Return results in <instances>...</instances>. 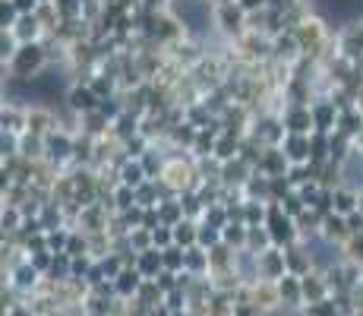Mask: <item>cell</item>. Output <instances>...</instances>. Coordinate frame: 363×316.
<instances>
[{
    "label": "cell",
    "instance_id": "obj_5",
    "mask_svg": "<svg viewBox=\"0 0 363 316\" xmlns=\"http://www.w3.org/2000/svg\"><path fill=\"white\" fill-rule=\"evenodd\" d=\"M281 152L288 156L291 165H310L313 161V149H310V136H294L288 133L281 143Z\"/></svg>",
    "mask_w": 363,
    "mask_h": 316
},
{
    "label": "cell",
    "instance_id": "obj_3",
    "mask_svg": "<svg viewBox=\"0 0 363 316\" xmlns=\"http://www.w3.org/2000/svg\"><path fill=\"white\" fill-rule=\"evenodd\" d=\"M45 158L51 165H64L67 158H76V139L67 130H54L45 136Z\"/></svg>",
    "mask_w": 363,
    "mask_h": 316
},
{
    "label": "cell",
    "instance_id": "obj_17",
    "mask_svg": "<svg viewBox=\"0 0 363 316\" xmlns=\"http://www.w3.org/2000/svg\"><path fill=\"white\" fill-rule=\"evenodd\" d=\"M19 10H16V4L13 0H4V6H0V23H4V32H13L16 29V23H19Z\"/></svg>",
    "mask_w": 363,
    "mask_h": 316
},
{
    "label": "cell",
    "instance_id": "obj_19",
    "mask_svg": "<svg viewBox=\"0 0 363 316\" xmlns=\"http://www.w3.org/2000/svg\"><path fill=\"white\" fill-rule=\"evenodd\" d=\"M269 4H272V0H237V6H240V10L247 13V16H250V13H262V10H269Z\"/></svg>",
    "mask_w": 363,
    "mask_h": 316
},
{
    "label": "cell",
    "instance_id": "obj_8",
    "mask_svg": "<svg viewBox=\"0 0 363 316\" xmlns=\"http://www.w3.org/2000/svg\"><path fill=\"white\" fill-rule=\"evenodd\" d=\"M117 178H121V184L123 187H130V190H139L149 180V174H145V168H143V161H136V158H127L121 165V171H117Z\"/></svg>",
    "mask_w": 363,
    "mask_h": 316
},
{
    "label": "cell",
    "instance_id": "obj_14",
    "mask_svg": "<svg viewBox=\"0 0 363 316\" xmlns=\"http://www.w3.org/2000/svg\"><path fill=\"white\" fill-rule=\"evenodd\" d=\"M38 278H41V272L35 269L29 259H23V263L13 269V285H16L19 291H32V288L38 285Z\"/></svg>",
    "mask_w": 363,
    "mask_h": 316
},
{
    "label": "cell",
    "instance_id": "obj_7",
    "mask_svg": "<svg viewBox=\"0 0 363 316\" xmlns=\"http://www.w3.org/2000/svg\"><path fill=\"white\" fill-rule=\"evenodd\" d=\"M133 269L139 272V276L145 278V282H155L158 276L164 272V263H162V250H145L136 256V266Z\"/></svg>",
    "mask_w": 363,
    "mask_h": 316
},
{
    "label": "cell",
    "instance_id": "obj_11",
    "mask_svg": "<svg viewBox=\"0 0 363 316\" xmlns=\"http://www.w3.org/2000/svg\"><path fill=\"white\" fill-rule=\"evenodd\" d=\"M335 212L351 219L354 212H360V193L347 187H335Z\"/></svg>",
    "mask_w": 363,
    "mask_h": 316
},
{
    "label": "cell",
    "instance_id": "obj_15",
    "mask_svg": "<svg viewBox=\"0 0 363 316\" xmlns=\"http://www.w3.org/2000/svg\"><path fill=\"white\" fill-rule=\"evenodd\" d=\"M221 237H225V244L231 250H247V237H250V228L243 222H231L225 231H221Z\"/></svg>",
    "mask_w": 363,
    "mask_h": 316
},
{
    "label": "cell",
    "instance_id": "obj_2",
    "mask_svg": "<svg viewBox=\"0 0 363 316\" xmlns=\"http://www.w3.org/2000/svg\"><path fill=\"white\" fill-rule=\"evenodd\" d=\"M310 111H313V130L316 133H325V136H332V133H338V104L332 102V98H316V102H310Z\"/></svg>",
    "mask_w": 363,
    "mask_h": 316
},
{
    "label": "cell",
    "instance_id": "obj_13",
    "mask_svg": "<svg viewBox=\"0 0 363 316\" xmlns=\"http://www.w3.org/2000/svg\"><path fill=\"white\" fill-rule=\"evenodd\" d=\"M174 244H177L180 250H190V247H199V222H180L177 228H174Z\"/></svg>",
    "mask_w": 363,
    "mask_h": 316
},
{
    "label": "cell",
    "instance_id": "obj_16",
    "mask_svg": "<svg viewBox=\"0 0 363 316\" xmlns=\"http://www.w3.org/2000/svg\"><path fill=\"white\" fill-rule=\"evenodd\" d=\"M218 244H225V237H221V228H212V224L199 222V247L202 250H215Z\"/></svg>",
    "mask_w": 363,
    "mask_h": 316
},
{
    "label": "cell",
    "instance_id": "obj_6",
    "mask_svg": "<svg viewBox=\"0 0 363 316\" xmlns=\"http://www.w3.org/2000/svg\"><path fill=\"white\" fill-rule=\"evenodd\" d=\"M215 23H218L228 35H240V32H243V26H247V13H243L237 4H231V6H218V10H215Z\"/></svg>",
    "mask_w": 363,
    "mask_h": 316
},
{
    "label": "cell",
    "instance_id": "obj_21",
    "mask_svg": "<svg viewBox=\"0 0 363 316\" xmlns=\"http://www.w3.org/2000/svg\"><path fill=\"white\" fill-rule=\"evenodd\" d=\"M38 4H57V0H38Z\"/></svg>",
    "mask_w": 363,
    "mask_h": 316
},
{
    "label": "cell",
    "instance_id": "obj_12",
    "mask_svg": "<svg viewBox=\"0 0 363 316\" xmlns=\"http://www.w3.org/2000/svg\"><path fill=\"white\" fill-rule=\"evenodd\" d=\"M143 285H145V278L139 276L136 269H123V276L114 282V291H117V298L130 300V298H136L139 288H143Z\"/></svg>",
    "mask_w": 363,
    "mask_h": 316
},
{
    "label": "cell",
    "instance_id": "obj_20",
    "mask_svg": "<svg viewBox=\"0 0 363 316\" xmlns=\"http://www.w3.org/2000/svg\"><path fill=\"white\" fill-rule=\"evenodd\" d=\"M13 4H16V10H19V16H35V13H38V0H13Z\"/></svg>",
    "mask_w": 363,
    "mask_h": 316
},
{
    "label": "cell",
    "instance_id": "obj_18",
    "mask_svg": "<svg viewBox=\"0 0 363 316\" xmlns=\"http://www.w3.org/2000/svg\"><path fill=\"white\" fill-rule=\"evenodd\" d=\"M152 244H155V250H171V247H177L174 244V228H155L152 231Z\"/></svg>",
    "mask_w": 363,
    "mask_h": 316
},
{
    "label": "cell",
    "instance_id": "obj_9",
    "mask_svg": "<svg viewBox=\"0 0 363 316\" xmlns=\"http://www.w3.org/2000/svg\"><path fill=\"white\" fill-rule=\"evenodd\" d=\"M300 282H303V300H310V307L329 300V278H323V276H303Z\"/></svg>",
    "mask_w": 363,
    "mask_h": 316
},
{
    "label": "cell",
    "instance_id": "obj_1",
    "mask_svg": "<svg viewBox=\"0 0 363 316\" xmlns=\"http://www.w3.org/2000/svg\"><path fill=\"white\" fill-rule=\"evenodd\" d=\"M48 63H51V54L45 51L41 41L38 45H23L16 51V58L10 60V73H13V80H35Z\"/></svg>",
    "mask_w": 363,
    "mask_h": 316
},
{
    "label": "cell",
    "instance_id": "obj_4",
    "mask_svg": "<svg viewBox=\"0 0 363 316\" xmlns=\"http://www.w3.org/2000/svg\"><path fill=\"white\" fill-rule=\"evenodd\" d=\"M281 124L288 133H294V136H313V111L310 104H288L281 114Z\"/></svg>",
    "mask_w": 363,
    "mask_h": 316
},
{
    "label": "cell",
    "instance_id": "obj_10",
    "mask_svg": "<svg viewBox=\"0 0 363 316\" xmlns=\"http://www.w3.org/2000/svg\"><path fill=\"white\" fill-rule=\"evenodd\" d=\"M45 29H41V23L35 16H23L16 23V29H13V38L19 41V45H38Z\"/></svg>",
    "mask_w": 363,
    "mask_h": 316
}]
</instances>
